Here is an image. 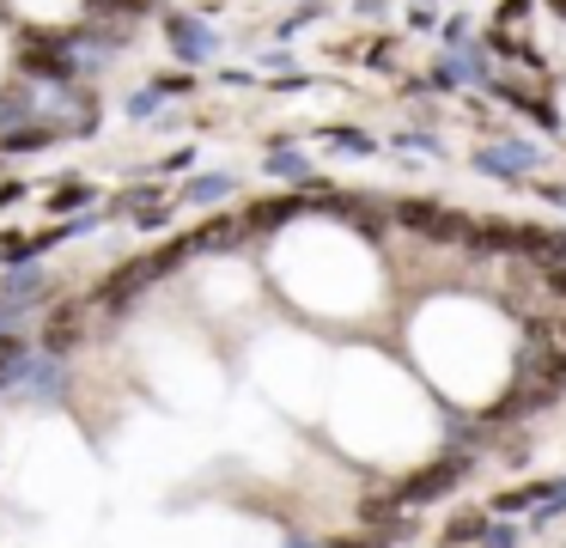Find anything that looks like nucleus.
Instances as JSON below:
<instances>
[{
  "instance_id": "obj_1",
  "label": "nucleus",
  "mask_w": 566,
  "mask_h": 548,
  "mask_svg": "<svg viewBox=\"0 0 566 548\" xmlns=\"http://www.w3.org/2000/svg\"><path fill=\"white\" fill-rule=\"evenodd\" d=\"M396 219L402 226H415V231H427V238H469V219L463 214H444V207H427V201H402L396 207Z\"/></svg>"
},
{
  "instance_id": "obj_3",
  "label": "nucleus",
  "mask_w": 566,
  "mask_h": 548,
  "mask_svg": "<svg viewBox=\"0 0 566 548\" xmlns=\"http://www.w3.org/2000/svg\"><path fill=\"white\" fill-rule=\"evenodd\" d=\"M80 335H86V311H80V304L50 311V348H74Z\"/></svg>"
},
{
  "instance_id": "obj_6",
  "label": "nucleus",
  "mask_w": 566,
  "mask_h": 548,
  "mask_svg": "<svg viewBox=\"0 0 566 548\" xmlns=\"http://www.w3.org/2000/svg\"><path fill=\"white\" fill-rule=\"evenodd\" d=\"M548 378H554V384H566V353H560V360H548Z\"/></svg>"
},
{
  "instance_id": "obj_5",
  "label": "nucleus",
  "mask_w": 566,
  "mask_h": 548,
  "mask_svg": "<svg viewBox=\"0 0 566 548\" xmlns=\"http://www.w3.org/2000/svg\"><path fill=\"white\" fill-rule=\"evenodd\" d=\"M19 353H25V341H19V335H0V372H7V365H19Z\"/></svg>"
},
{
  "instance_id": "obj_2",
  "label": "nucleus",
  "mask_w": 566,
  "mask_h": 548,
  "mask_svg": "<svg viewBox=\"0 0 566 548\" xmlns=\"http://www.w3.org/2000/svg\"><path fill=\"white\" fill-rule=\"evenodd\" d=\"M517 250L536 256V262H566V231H542V226H524V238H517Z\"/></svg>"
},
{
  "instance_id": "obj_4",
  "label": "nucleus",
  "mask_w": 566,
  "mask_h": 548,
  "mask_svg": "<svg viewBox=\"0 0 566 548\" xmlns=\"http://www.w3.org/2000/svg\"><path fill=\"white\" fill-rule=\"evenodd\" d=\"M451 463H444V469H427V475H420V482H408L402 487V494H396V499H427V494H439V487H451Z\"/></svg>"
}]
</instances>
